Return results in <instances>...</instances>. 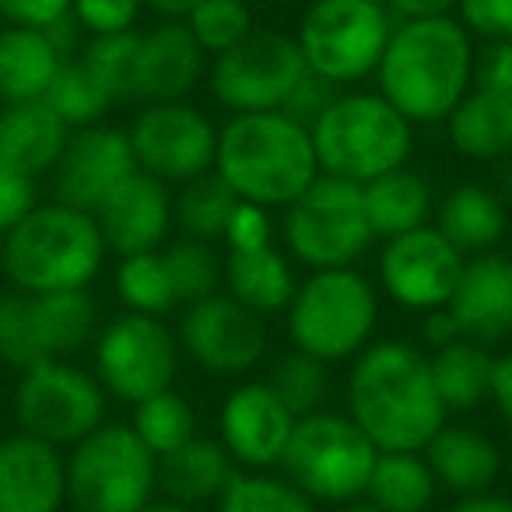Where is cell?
Listing matches in <instances>:
<instances>
[{
  "label": "cell",
  "mask_w": 512,
  "mask_h": 512,
  "mask_svg": "<svg viewBox=\"0 0 512 512\" xmlns=\"http://www.w3.org/2000/svg\"><path fill=\"white\" fill-rule=\"evenodd\" d=\"M267 386L285 400V407L295 418L323 411L330 393V365H323L320 358L306 355V351H288L274 362Z\"/></svg>",
  "instance_id": "obj_39"
},
{
  "label": "cell",
  "mask_w": 512,
  "mask_h": 512,
  "mask_svg": "<svg viewBox=\"0 0 512 512\" xmlns=\"http://www.w3.org/2000/svg\"><path fill=\"white\" fill-rule=\"evenodd\" d=\"M225 249H256V246H271L274 242V221L271 211L260 204H249L239 200L228 214L225 235H221Z\"/></svg>",
  "instance_id": "obj_45"
},
{
  "label": "cell",
  "mask_w": 512,
  "mask_h": 512,
  "mask_svg": "<svg viewBox=\"0 0 512 512\" xmlns=\"http://www.w3.org/2000/svg\"><path fill=\"white\" fill-rule=\"evenodd\" d=\"M137 29L120 36H92L78 50V60L92 71V78L109 92L113 102H130V71H134Z\"/></svg>",
  "instance_id": "obj_42"
},
{
  "label": "cell",
  "mask_w": 512,
  "mask_h": 512,
  "mask_svg": "<svg viewBox=\"0 0 512 512\" xmlns=\"http://www.w3.org/2000/svg\"><path fill=\"white\" fill-rule=\"evenodd\" d=\"M362 200H365L369 228L379 242L411 232V228L432 225L435 190L418 169H411V165H400V169L365 183Z\"/></svg>",
  "instance_id": "obj_31"
},
{
  "label": "cell",
  "mask_w": 512,
  "mask_h": 512,
  "mask_svg": "<svg viewBox=\"0 0 512 512\" xmlns=\"http://www.w3.org/2000/svg\"><path fill=\"white\" fill-rule=\"evenodd\" d=\"M376 92L411 127L446 123L474 78V36L456 15L404 18L376 67Z\"/></svg>",
  "instance_id": "obj_2"
},
{
  "label": "cell",
  "mask_w": 512,
  "mask_h": 512,
  "mask_svg": "<svg viewBox=\"0 0 512 512\" xmlns=\"http://www.w3.org/2000/svg\"><path fill=\"white\" fill-rule=\"evenodd\" d=\"M306 74L295 36L256 25L232 50L207 60V88L228 113L281 109Z\"/></svg>",
  "instance_id": "obj_14"
},
{
  "label": "cell",
  "mask_w": 512,
  "mask_h": 512,
  "mask_svg": "<svg viewBox=\"0 0 512 512\" xmlns=\"http://www.w3.org/2000/svg\"><path fill=\"white\" fill-rule=\"evenodd\" d=\"M428 365H432L435 390L449 414H467L488 400L491 365H495L491 348L460 337L446 348L428 351Z\"/></svg>",
  "instance_id": "obj_32"
},
{
  "label": "cell",
  "mask_w": 512,
  "mask_h": 512,
  "mask_svg": "<svg viewBox=\"0 0 512 512\" xmlns=\"http://www.w3.org/2000/svg\"><path fill=\"white\" fill-rule=\"evenodd\" d=\"M67 137L71 127L43 99L8 102L0 109V162L32 179L50 176L64 155Z\"/></svg>",
  "instance_id": "obj_26"
},
{
  "label": "cell",
  "mask_w": 512,
  "mask_h": 512,
  "mask_svg": "<svg viewBox=\"0 0 512 512\" xmlns=\"http://www.w3.org/2000/svg\"><path fill=\"white\" fill-rule=\"evenodd\" d=\"M295 414L267 386V379H246L232 386L218 411V442L239 470H274L292 439Z\"/></svg>",
  "instance_id": "obj_18"
},
{
  "label": "cell",
  "mask_w": 512,
  "mask_h": 512,
  "mask_svg": "<svg viewBox=\"0 0 512 512\" xmlns=\"http://www.w3.org/2000/svg\"><path fill=\"white\" fill-rule=\"evenodd\" d=\"M193 4L200 0H144V8H151L158 18H186Z\"/></svg>",
  "instance_id": "obj_54"
},
{
  "label": "cell",
  "mask_w": 512,
  "mask_h": 512,
  "mask_svg": "<svg viewBox=\"0 0 512 512\" xmlns=\"http://www.w3.org/2000/svg\"><path fill=\"white\" fill-rule=\"evenodd\" d=\"M281 232L285 253L309 271L355 267L376 242L365 218L362 186L323 172L285 207Z\"/></svg>",
  "instance_id": "obj_10"
},
{
  "label": "cell",
  "mask_w": 512,
  "mask_h": 512,
  "mask_svg": "<svg viewBox=\"0 0 512 512\" xmlns=\"http://www.w3.org/2000/svg\"><path fill=\"white\" fill-rule=\"evenodd\" d=\"M109 397L92 369H81L71 358H46L18 372L15 421L18 432L71 449L106 421Z\"/></svg>",
  "instance_id": "obj_12"
},
{
  "label": "cell",
  "mask_w": 512,
  "mask_h": 512,
  "mask_svg": "<svg viewBox=\"0 0 512 512\" xmlns=\"http://www.w3.org/2000/svg\"><path fill=\"white\" fill-rule=\"evenodd\" d=\"M235 470L239 467L218 439L193 435L176 453L158 456V491L162 498L200 509L204 502H218Z\"/></svg>",
  "instance_id": "obj_30"
},
{
  "label": "cell",
  "mask_w": 512,
  "mask_h": 512,
  "mask_svg": "<svg viewBox=\"0 0 512 512\" xmlns=\"http://www.w3.org/2000/svg\"><path fill=\"white\" fill-rule=\"evenodd\" d=\"M0 414H4V411H0Z\"/></svg>",
  "instance_id": "obj_59"
},
{
  "label": "cell",
  "mask_w": 512,
  "mask_h": 512,
  "mask_svg": "<svg viewBox=\"0 0 512 512\" xmlns=\"http://www.w3.org/2000/svg\"><path fill=\"white\" fill-rule=\"evenodd\" d=\"M99 334L92 292H4L0 295V362L29 369L46 358H71Z\"/></svg>",
  "instance_id": "obj_13"
},
{
  "label": "cell",
  "mask_w": 512,
  "mask_h": 512,
  "mask_svg": "<svg viewBox=\"0 0 512 512\" xmlns=\"http://www.w3.org/2000/svg\"><path fill=\"white\" fill-rule=\"evenodd\" d=\"M64 460L67 502L78 512H141L158 491V460L123 421H102Z\"/></svg>",
  "instance_id": "obj_7"
},
{
  "label": "cell",
  "mask_w": 512,
  "mask_h": 512,
  "mask_svg": "<svg viewBox=\"0 0 512 512\" xmlns=\"http://www.w3.org/2000/svg\"><path fill=\"white\" fill-rule=\"evenodd\" d=\"M467 341L495 348L512 337V256L502 249L463 260L460 281L446 302Z\"/></svg>",
  "instance_id": "obj_22"
},
{
  "label": "cell",
  "mask_w": 512,
  "mask_h": 512,
  "mask_svg": "<svg viewBox=\"0 0 512 512\" xmlns=\"http://www.w3.org/2000/svg\"><path fill=\"white\" fill-rule=\"evenodd\" d=\"M488 400L495 404L498 418L512 428V351H502L495 355V365H491V386H488Z\"/></svg>",
  "instance_id": "obj_50"
},
{
  "label": "cell",
  "mask_w": 512,
  "mask_h": 512,
  "mask_svg": "<svg viewBox=\"0 0 512 512\" xmlns=\"http://www.w3.org/2000/svg\"><path fill=\"white\" fill-rule=\"evenodd\" d=\"M463 260L467 256L435 225L411 228L379 246V288L411 313H432L449 302L456 281H460Z\"/></svg>",
  "instance_id": "obj_17"
},
{
  "label": "cell",
  "mask_w": 512,
  "mask_h": 512,
  "mask_svg": "<svg viewBox=\"0 0 512 512\" xmlns=\"http://www.w3.org/2000/svg\"><path fill=\"white\" fill-rule=\"evenodd\" d=\"M495 193L505 200V207H512V155L502 158V169H498V186Z\"/></svg>",
  "instance_id": "obj_55"
},
{
  "label": "cell",
  "mask_w": 512,
  "mask_h": 512,
  "mask_svg": "<svg viewBox=\"0 0 512 512\" xmlns=\"http://www.w3.org/2000/svg\"><path fill=\"white\" fill-rule=\"evenodd\" d=\"M421 456L432 467L435 484L460 498L491 491V484L502 474V453H498L495 439H488L470 425H449L446 421L432 435V442L421 449Z\"/></svg>",
  "instance_id": "obj_25"
},
{
  "label": "cell",
  "mask_w": 512,
  "mask_h": 512,
  "mask_svg": "<svg viewBox=\"0 0 512 512\" xmlns=\"http://www.w3.org/2000/svg\"><path fill=\"white\" fill-rule=\"evenodd\" d=\"M102 242L113 256L151 253L169 242L176 228V207H172V186L137 169L127 176L99 207L92 211Z\"/></svg>",
  "instance_id": "obj_21"
},
{
  "label": "cell",
  "mask_w": 512,
  "mask_h": 512,
  "mask_svg": "<svg viewBox=\"0 0 512 512\" xmlns=\"http://www.w3.org/2000/svg\"><path fill=\"white\" fill-rule=\"evenodd\" d=\"M36 204H39V179L11 169L8 162H0V235L8 232V228H15Z\"/></svg>",
  "instance_id": "obj_46"
},
{
  "label": "cell",
  "mask_w": 512,
  "mask_h": 512,
  "mask_svg": "<svg viewBox=\"0 0 512 512\" xmlns=\"http://www.w3.org/2000/svg\"><path fill=\"white\" fill-rule=\"evenodd\" d=\"M285 323L295 351H306L323 365L351 362L369 348L376 334V285L358 267L309 271V278L295 285Z\"/></svg>",
  "instance_id": "obj_6"
},
{
  "label": "cell",
  "mask_w": 512,
  "mask_h": 512,
  "mask_svg": "<svg viewBox=\"0 0 512 512\" xmlns=\"http://www.w3.org/2000/svg\"><path fill=\"white\" fill-rule=\"evenodd\" d=\"M183 25L197 39L200 50L207 53V60L232 50L239 39H246L256 29L249 0H200L183 18Z\"/></svg>",
  "instance_id": "obj_41"
},
{
  "label": "cell",
  "mask_w": 512,
  "mask_h": 512,
  "mask_svg": "<svg viewBox=\"0 0 512 512\" xmlns=\"http://www.w3.org/2000/svg\"><path fill=\"white\" fill-rule=\"evenodd\" d=\"M141 512H200L193 505H183V502H172V498H151Z\"/></svg>",
  "instance_id": "obj_56"
},
{
  "label": "cell",
  "mask_w": 512,
  "mask_h": 512,
  "mask_svg": "<svg viewBox=\"0 0 512 512\" xmlns=\"http://www.w3.org/2000/svg\"><path fill=\"white\" fill-rule=\"evenodd\" d=\"M348 418L379 453H421L449 421L435 390L428 351L386 337L351 358Z\"/></svg>",
  "instance_id": "obj_1"
},
{
  "label": "cell",
  "mask_w": 512,
  "mask_h": 512,
  "mask_svg": "<svg viewBox=\"0 0 512 512\" xmlns=\"http://www.w3.org/2000/svg\"><path fill=\"white\" fill-rule=\"evenodd\" d=\"M127 137L137 169L165 186H183L214 169L218 127L190 102L144 106L127 127Z\"/></svg>",
  "instance_id": "obj_15"
},
{
  "label": "cell",
  "mask_w": 512,
  "mask_h": 512,
  "mask_svg": "<svg viewBox=\"0 0 512 512\" xmlns=\"http://www.w3.org/2000/svg\"><path fill=\"white\" fill-rule=\"evenodd\" d=\"M435 491L439 484L421 453H379L365 484V498L383 512H428Z\"/></svg>",
  "instance_id": "obj_33"
},
{
  "label": "cell",
  "mask_w": 512,
  "mask_h": 512,
  "mask_svg": "<svg viewBox=\"0 0 512 512\" xmlns=\"http://www.w3.org/2000/svg\"><path fill=\"white\" fill-rule=\"evenodd\" d=\"M341 92H344V88L330 85V81L316 78L313 71H306L299 78V85H295V92L288 95V102L281 106V113H288L295 123H302V127H313V123L320 120L323 113H327V106Z\"/></svg>",
  "instance_id": "obj_47"
},
{
  "label": "cell",
  "mask_w": 512,
  "mask_h": 512,
  "mask_svg": "<svg viewBox=\"0 0 512 512\" xmlns=\"http://www.w3.org/2000/svg\"><path fill=\"white\" fill-rule=\"evenodd\" d=\"M116 295H120L123 309H130V313L162 316L165 320L172 309H179V295H176V285H172V274H169L162 249L120 256V267H116Z\"/></svg>",
  "instance_id": "obj_35"
},
{
  "label": "cell",
  "mask_w": 512,
  "mask_h": 512,
  "mask_svg": "<svg viewBox=\"0 0 512 512\" xmlns=\"http://www.w3.org/2000/svg\"><path fill=\"white\" fill-rule=\"evenodd\" d=\"M460 327H456V320L449 316V309H432V313H421V348L425 351H439L446 348V344L460 341Z\"/></svg>",
  "instance_id": "obj_51"
},
{
  "label": "cell",
  "mask_w": 512,
  "mask_h": 512,
  "mask_svg": "<svg viewBox=\"0 0 512 512\" xmlns=\"http://www.w3.org/2000/svg\"><path fill=\"white\" fill-rule=\"evenodd\" d=\"M137 172L130 137L123 127L95 123L71 130L64 155L53 165V200L92 214L116 186Z\"/></svg>",
  "instance_id": "obj_19"
},
{
  "label": "cell",
  "mask_w": 512,
  "mask_h": 512,
  "mask_svg": "<svg viewBox=\"0 0 512 512\" xmlns=\"http://www.w3.org/2000/svg\"><path fill=\"white\" fill-rule=\"evenodd\" d=\"M393 25L383 0H313L292 36L306 71L351 88L376 74Z\"/></svg>",
  "instance_id": "obj_8"
},
{
  "label": "cell",
  "mask_w": 512,
  "mask_h": 512,
  "mask_svg": "<svg viewBox=\"0 0 512 512\" xmlns=\"http://www.w3.org/2000/svg\"><path fill=\"white\" fill-rule=\"evenodd\" d=\"M309 137L323 176L358 186L407 165L414 151V127L376 88H344L327 113L309 127Z\"/></svg>",
  "instance_id": "obj_5"
},
{
  "label": "cell",
  "mask_w": 512,
  "mask_h": 512,
  "mask_svg": "<svg viewBox=\"0 0 512 512\" xmlns=\"http://www.w3.org/2000/svg\"><path fill=\"white\" fill-rule=\"evenodd\" d=\"M295 285H299V278H295L292 260L274 242L271 246L225 249L221 253V288H225V295H232L235 302H242L264 320L285 313L295 295Z\"/></svg>",
  "instance_id": "obj_24"
},
{
  "label": "cell",
  "mask_w": 512,
  "mask_h": 512,
  "mask_svg": "<svg viewBox=\"0 0 512 512\" xmlns=\"http://www.w3.org/2000/svg\"><path fill=\"white\" fill-rule=\"evenodd\" d=\"M176 337L179 351L211 376H246L267 355L264 316L225 292L183 306Z\"/></svg>",
  "instance_id": "obj_16"
},
{
  "label": "cell",
  "mask_w": 512,
  "mask_h": 512,
  "mask_svg": "<svg viewBox=\"0 0 512 512\" xmlns=\"http://www.w3.org/2000/svg\"><path fill=\"white\" fill-rule=\"evenodd\" d=\"M383 4L397 22H404V18H439L456 11V0H383Z\"/></svg>",
  "instance_id": "obj_52"
},
{
  "label": "cell",
  "mask_w": 512,
  "mask_h": 512,
  "mask_svg": "<svg viewBox=\"0 0 512 512\" xmlns=\"http://www.w3.org/2000/svg\"><path fill=\"white\" fill-rule=\"evenodd\" d=\"M43 102L71 130L95 127V123L106 120V113L116 106V102L109 99L106 88L92 78V71H88L78 57L64 60V67L57 71V78H53L50 92L43 95Z\"/></svg>",
  "instance_id": "obj_38"
},
{
  "label": "cell",
  "mask_w": 512,
  "mask_h": 512,
  "mask_svg": "<svg viewBox=\"0 0 512 512\" xmlns=\"http://www.w3.org/2000/svg\"><path fill=\"white\" fill-rule=\"evenodd\" d=\"M106 256L92 214L60 200L36 204L0 235V267L15 292H81L99 278Z\"/></svg>",
  "instance_id": "obj_4"
},
{
  "label": "cell",
  "mask_w": 512,
  "mask_h": 512,
  "mask_svg": "<svg viewBox=\"0 0 512 512\" xmlns=\"http://www.w3.org/2000/svg\"><path fill=\"white\" fill-rule=\"evenodd\" d=\"M446 137L470 162H502L512 155V95L470 88L446 116Z\"/></svg>",
  "instance_id": "obj_28"
},
{
  "label": "cell",
  "mask_w": 512,
  "mask_h": 512,
  "mask_svg": "<svg viewBox=\"0 0 512 512\" xmlns=\"http://www.w3.org/2000/svg\"><path fill=\"white\" fill-rule=\"evenodd\" d=\"M130 428H134L137 439L151 449L155 460L158 456L176 453V449L186 446L193 435H200L197 432V411H193V404L176 390V386H169V390H162V393H155V397L134 404Z\"/></svg>",
  "instance_id": "obj_36"
},
{
  "label": "cell",
  "mask_w": 512,
  "mask_h": 512,
  "mask_svg": "<svg viewBox=\"0 0 512 512\" xmlns=\"http://www.w3.org/2000/svg\"><path fill=\"white\" fill-rule=\"evenodd\" d=\"M71 15V0H0V22L22 29H50Z\"/></svg>",
  "instance_id": "obj_49"
},
{
  "label": "cell",
  "mask_w": 512,
  "mask_h": 512,
  "mask_svg": "<svg viewBox=\"0 0 512 512\" xmlns=\"http://www.w3.org/2000/svg\"><path fill=\"white\" fill-rule=\"evenodd\" d=\"M470 88H491V92L512 95V43H484L481 50H474Z\"/></svg>",
  "instance_id": "obj_48"
},
{
  "label": "cell",
  "mask_w": 512,
  "mask_h": 512,
  "mask_svg": "<svg viewBox=\"0 0 512 512\" xmlns=\"http://www.w3.org/2000/svg\"><path fill=\"white\" fill-rule=\"evenodd\" d=\"M214 172L239 200L267 211L288 207L316 176L313 137L281 109L267 113H232L218 127Z\"/></svg>",
  "instance_id": "obj_3"
},
{
  "label": "cell",
  "mask_w": 512,
  "mask_h": 512,
  "mask_svg": "<svg viewBox=\"0 0 512 512\" xmlns=\"http://www.w3.org/2000/svg\"><path fill=\"white\" fill-rule=\"evenodd\" d=\"M0 278H4V267H0Z\"/></svg>",
  "instance_id": "obj_58"
},
{
  "label": "cell",
  "mask_w": 512,
  "mask_h": 512,
  "mask_svg": "<svg viewBox=\"0 0 512 512\" xmlns=\"http://www.w3.org/2000/svg\"><path fill=\"white\" fill-rule=\"evenodd\" d=\"M235 204H239V197L228 190L225 179H221L214 169L197 179H190V183L179 186V193L172 197L179 235L218 246L221 235H225L228 214H232Z\"/></svg>",
  "instance_id": "obj_34"
},
{
  "label": "cell",
  "mask_w": 512,
  "mask_h": 512,
  "mask_svg": "<svg viewBox=\"0 0 512 512\" xmlns=\"http://www.w3.org/2000/svg\"><path fill=\"white\" fill-rule=\"evenodd\" d=\"M214 505V512H316L313 498L271 470H235Z\"/></svg>",
  "instance_id": "obj_37"
},
{
  "label": "cell",
  "mask_w": 512,
  "mask_h": 512,
  "mask_svg": "<svg viewBox=\"0 0 512 512\" xmlns=\"http://www.w3.org/2000/svg\"><path fill=\"white\" fill-rule=\"evenodd\" d=\"M67 502L64 449L15 432L0 439V512H60Z\"/></svg>",
  "instance_id": "obj_23"
},
{
  "label": "cell",
  "mask_w": 512,
  "mask_h": 512,
  "mask_svg": "<svg viewBox=\"0 0 512 512\" xmlns=\"http://www.w3.org/2000/svg\"><path fill=\"white\" fill-rule=\"evenodd\" d=\"M446 512H512V498L498 495V491H481V495H463Z\"/></svg>",
  "instance_id": "obj_53"
},
{
  "label": "cell",
  "mask_w": 512,
  "mask_h": 512,
  "mask_svg": "<svg viewBox=\"0 0 512 512\" xmlns=\"http://www.w3.org/2000/svg\"><path fill=\"white\" fill-rule=\"evenodd\" d=\"M432 225L460 249L463 256L491 253L505 239L509 228V207L495 193V186L484 183H460L435 200Z\"/></svg>",
  "instance_id": "obj_27"
},
{
  "label": "cell",
  "mask_w": 512,
  "mask_h": 512,
  "mask_svg": "<svg viewBox=\"0 0 512 512\" xmlns=\"http://www.w3.org/2000/svg\"><path fill=\"white\" fill-rule=\"evenodd\" d=\"M64 60L71 57L60 53L46 29L0 25V102L43 99Z\"/></svg>",
  "instance_id": "obj_29"
},
{
  "label": "cell",
  "mask_w": 512,
  "mask_h": 512,
  "mask_svg": "<svg viewBox=\"0 0 512 512\" xmlns=\"http://www.w3.org/2000/svg\"><path fill=\"white\" fill-rule=\"evenodd\" d=\"M337 512H383V509H376L369 498H355V502H348V505H337Z\"/></svg>",
  "instance_id": "obj_57"
},
{
  "label": "cell",
  "mask_w": 512,
  "mask_h": 512,
  "mask_svg": "<svg viewBox=\"0 0 512 512\" xmlns=\"http://www.w3.org/2000/svg\"><path fill=\"white\" fill-rule=\"evenodd\" d=\"M376 456L379 449L348 414L316 411L295 421L278 467L316 505H348L365 498Z\"/></svg>",
  "instance_id": "obj_9"
},
{
  "label": "cell",
  "mask_w": 512,
  "mask_h": 512,
  "mask_svg": "<svg viewBox=\"0 0 512 512\" xmlns=\"http://www.w3.org/2000/svg\"><path fill=\"white\" fill-rule=\"evenodd\" d=\"M453 15L484 43H512V0H456Z\"/></svg>",
  "instance_id": "obj_44"
},
{
  "label": "cell",
  "mask_w": 512,
  "mask_h": 512,
  "mask_svg": "<svg viewBox=\"0 0 512 512\" xmlns=\"http://www.w3.org/2000/svg\"><path fill=\"white\" fill-rule=\"evenodd\" d=\"M179 337L162 316H144L123 309L102 323L92 341V372L106 397L120 404H141L155 393L176 386Z\"/></svg>",
  "instance_id": "obj_11"
},
{
  "label": "cell",
  "mask_w": 512,
  "mask_h": 512,
  "mask_svg": "<svg viewBox=\"0 0 512 512\" xmlns=\"http://www.w3.org/2000/svg\"><path fill=\"white\" fill-rule=\"evenodd\" d=\"M141 11L144 0H71V18L88 39L134 32Z\"/></svg>",
  "instance_id": "obj_43"
},
{
  "label": "cell",
  "mask_w": 512,
  "mask_h": 512,
  "mask_svg": "<svg viewBox=\"0 0 512 512\" xmlns=\"http://www.w3.org/2000/svg\"><path fill=\"white\" fill-rule=\"evenodd\" d=\"M162 253H165V264H169L172 285H176L179 309L190 306V302H197V299H207V295H214L221 288L218 246L179 235L176 242H165Z\"/></svg>",
  "instance_id": "obj_40"
},
{
  "label": "cell",
  "mask_w": 512,
  "mask_h": 512,
  "mask_svg": "<svg viewBox=\"0 0 512 512\" xmlns=\"http://www.w3.org/2000/svg\"><path fill=\"white\" fill-rule=\"evenodd\" d=\"M207 78V53L197 46L183 18H162L155 29L137 32L130 102H186Z\"/></svg>",
  "instance_id": "obj_20"
}]
</instances>
